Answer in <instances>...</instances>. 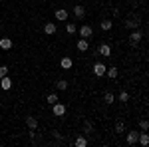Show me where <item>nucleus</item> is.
<instances>
[{
	"label": "nucleus",
	"instance_id": "obj_1",
	"mask_svg": "<svg viewBox=\"0 0 149 147\" xmlns=\"http://www.w3.org/2000/svg\"><path fill=\"white\" fill-rule=\"evenodd\" d=\"M141 38H143V34L139 32V30H133L131 34H129V46H139V42H141Z\"/></svg>",
	"mask_w": 149,
	"mask_h": 147
},
{
	"label": "nucleus",
	"instance_id": "obj_2",
	"mask_svg": "<svg viewBox=\"0 0 149 147\" xmlns=\"http://www.w3.org/2000/svg\"><path fill=\"white\" fill-rule=\"evenodd\" d=\"M139 24H141V20H139L137 16H127V18H125V26H127V28H131V30H137Z\"/></svg>",
	"mask_w": 149,
	"mask_h": 147
},
{
	"label": "nucleus",
	"instance_id": "obj_3",
	"mask_svg": "<svg viewBox=\"0 0 149 147\" xmlns=\"http://www.w3.org/2000/svg\"><path fill=\"white\" fill-rule=\"evenodd\" d=\"M80 36H81V38H86V40H90V38L93 36V28L90 26V24H84V26L80 28Z\"/></svg>",
	"mask_w": 149,
	"mask_h": 147
},
{
	"label": "nucleus",
	"instance_id": "obj_4",
	"mask_svg": "<svg viewBox=\"0 0 149 147\" xmlns=\"http://www.w3.org/2000/svg\"><path fill=\"white\" fill-rule=\"evenodd\" d=\"M52 111H54L56 117H62V115H66V105H64V103H60V102H56L54 105H52Z\"/></svg>",
	"mask_w": 149,
	"mask_h": 147
},
{
	"label": "nucleus",
	"instance_id": "obj_5",
	"mask_svg": "<svg viewBox=\"0 0 149 147\" xmlns=\"http://www.w3.org/2000/svg\"><path fill=\"white\" fill-rule=\"evenodd\" d=\"M97 54H100V56L109 58V56H111V46H109V44H100V48H97Z\"/></svg>",
	"mask_w": 149,
	"mask_h": 147
},
{
	"label": "nucleus",
	"instance_id": "obj_6",
	"mask_svg": "<svg viewBox=\"0 0 149 147\" xmlns=\"http://www.w3.org/2000/svg\"><path fill=\"white\" fill-rule=\"evenodd\" d=\"M105 64H102V62H97V64H93V74L97 76V78H102V76H105Z\"/></svg>",
	"mask_w": 149,
	"mask_h": 147
},
{
	"label": "nucleus",
	"instance_id": "obj_7",
	"mask_svg": "<svg viewBox=\"0 0 149 147\" xmlns=\"http://www.w3.org/2000/svg\"><path fill=\"white\" fill-rule=\"evenodd\" d=\"M137 137H139V133L137 131H127V145H135L137 143Z\"/></svg>",
	"mask_w": 149,
	"mask_h": 147
},
{
	"label": "nucleus",
	"instance_id": "obj_8",
	"mask_svg": "<svg viewBox=\"0 0 149 147\" xmlns=\"http://www.w3.org/2000/svg\"><path fill=\"white\" fill-rule=\"evenodd\" d=\"M74 16H76L78 20H84V18H86V8H84V6H74Z\"/></svg>",
	"mask_w": 149,
	"mask_h": 147
},
{
	"label": "nucleus",
	"instance_id": "obj_9",
	"mask_svg": "<svg viewBox=\"0 0 149 147\" xmlns=\"http://www.w3.org/2000/svg\"><path fill=\"white\" fill-rule=\"evenodd\" d=\"M0 88H2V90H10V88H12V79L8 78V76L0 78Z\"/></svg>",
	"mask_w": 149,
	"mask_h": 147
},
{
	"label": "nucleus",
	"instance_id": "obj_10",
	"mask_svg": "<svg viewBox=\"0 0 149 147\" xmlns=\"http://www.w3.org/2000/svg\"><path fill=\"white\" fill-rule=\"evenodd\" d=\"M44 32H46L48 36L56 34V24H54V22H46V24H44Z\"/></svg>",
	"mask_w": 149,
	"mask_h": 147
},
{
	"label": "nucleus",
	"instance_id": "obj_11",
	"mask_svg": "<svg viewBox=\"0 0 149 147\" xmlns=\"http://www.w3.org/2000/svg\"><path fill=\"white\" fill-rule=\"evenodd\" d=\"M88 48H90V42H88L86 38H80V40H78V50H80V52H86Z\"/></svg>",
	"mask_w": 149,
	"mask_h": 147
},
{
	"label": "nucleus",
	"instance_id": "obj_12",
	"mask_svg": "<svg viewBox=\"0 0 149 147\" xmlns=\"http://www.w3.org/2000/svg\"><path fill=\"white\" fill-rule=\"evenodd\" d=\"M0 48H2V50H10L12 48V40L10 38H0Z\"/></svg>",
	"mask_w": 149,
	"mask_h": 147
},
{
	"label": "nucleus",
	"instance_id": "obj_13",
	"mask_svg": "<svg viewBox=\"0 0 149 147\" xmlns=\"http://www.w3.org/2000/svg\"><path fill=\"white\" fill-rule=\"evenodd\" d=\"M26 125H28L30 129H36V127H38V119L32 117V115H28V117H26Z\"/></svg>",
	"mask_w": 149,
	"mask_h": 147
},
{
	"label": "nucleus",
	"instance_id": "obj_14",
	"mask_svg": "<svg viewBox=\"0 0 149 147\" xmlns=\"http://www.w3.org/2000/svg\"><path fill=\"white\" fill-rule=\"evenodd\" d=\"M74 145H76V147H86V145H88V139H86L84 135L76 137V139H74Z\"/></svg>",
	"mask_w": 149,
	"mask_h": 147
},
{
	"label": "nucleus",
	"instance_id": "obj_15",
	"mask_svg": "<svg viewBox=\"0 0 149 147\" xmlns=\"http://www.w3.org/2000/svg\"><path fill=\"white\" fill-rule=\"evenodd\" d=\"M60 66L64 70H70L72 66H74V62H72V58H62V62H60Z\"/></svg>",
	"mask_w": 149,
	"mask_h": 147
},
{
	"label": "nucleus",
	"instance_id": "obj_16",
	"mask_svg": "<svg viewBox=\"0 0 149 147\" xmlns=\"http://www.w3.org/2000/svg\"><path fill=\"white\" fill-rule=\"evenodd\" d=\"M56 18L58 20H68V10H64V8H60V10H56Z\"/></svg>",
	"mask_w": 149,
	"mask_h": 147
},
{
	"label": "nucleus",
	"instance_id": "obj_17",
	"mask_svg": "<svg viewBox=\"0 0 149 147\" xmlns=\"http://www.w3.org/2000/svg\"><path fill=\"white\" fill-rule=\"evenodd\" d=\"M137 141H139V145H149V135L147 133H139V137H137Z\"/></svg>",
	"mask_w": 149,
	"mask_h": 147
},
{
	"label": "nucleus",
	"instance_id": "obj_18",
	"mask_svg": "<svg viewBox=\"0 0 149 147\" xmlns=\"http://www.w3.org/2000/svg\"><path fill=\"white\" fill-rule=\"evenodd\" d=\"M93 131V123L92 121H84V135H90Z\"/></svg>",
	"mask_w": 149,
	"mask_h": 147
},
{
	"label": "nucleus",
	"instance_id": "obj_19",
	"mask_svg": "<svg viewBox=\"0 0 149 147\" xmlns=\"http://www.w3.org/2000/svg\"><path fill=\"white\" fill-rule=\"evenodd\" d=\"M105 74H107V78L115 79V78H117V74H119V72H117V68H113V66H111V68H107V70H105Z\"/></svg>",
	"mask_w": 149,
	"mask_h": 147
},
{
	"label": "nucleus",
	"instance_id": "obj_20",
	"mask_svg": "<svg viewBox=\"0 0 149 147\" xmlns=\"http://www.w3.org/2000/svg\"><path fill=\"white\" fill-rule=\"evenodd\" d=\"M111 26H113L111 20H103V22H100V28H102L103 32H105V30H111Z\"/></svg>",
	"mask_w": 149,
	"mask_h": 147
},
{
	"label": "nucleus",
	"instance_id": "obj_21",
	"mask_svg": "<svg viewBox=\"0 0 149 147\" xmlns=\"http://www.w3.org/2000/svg\"><path fill=\"white\" fill-rule=\"evenodd\" d=\"M113 93H111V91H105V93H103V102L105 103H113Z\"/></svg>",
	"mask_w": 149,
	"mask_h": 147
},
{
	"label": "nucleus",
	"instance_id": "obj_22",
	"mask_svg": "<svg viewBox=\"0 0 149 147\" xmlns=\"http://www.w3.org/2000/svg\"><path fill=\"white\" fill-rule=\"evenodd\" d=\"M58 90L60 91H64V90H68V82H66V79H58Z\"/></svg>",
	"mask_w": 149,
	"mask_h": 147
},
{
	"label": "nucleus",
	"instance_id": "obj_23",
	"mask_svg": "<svg viewBox=\"0 0 149 147\" xmlns=\"http://www.w3.org/2000/svg\"><path fill=\"white\" fill-rule=\"evenodd\" d=\"M76 30H78V28H76V24H72V22L66 24V32H68V34H76Z\"/></svg>",
	"mask_w": 149,
	"mask_h": 147
},
{
	"label": "nucleus",
	"instance_id": "obj_24",
	"mask_svg": "<svg viewBox=\"0 0 149 147\" xmlns=\"http://www.w3.org/2000/svg\"><path fill=\"white\" fill-rule=\"evenodd\" d=\"M46 102L50 103V105H54V103H56V102H60V100H58V95H56V93H50V95L46 98Z\"/></svg>",
	"mask_w": 149,
	"mask_h": 147
},
{
	"label": "nucleus",
	"instance_id": "obj_25",
	"mask_svg": "<svg viewBox=\"0 0 149 147\" xmlns=\"http://www.w3.org/2000/svg\"><path fill=\"white\" fill-rule=\"evenodd\" d=\"M115 131H117V133H123V131H125V123H123V121H117V123H115Z\"/></svg>",
	"mask_w": 149,
	"mask_h": 147
},
{
	"label": "nucleus",
	"instance_id": "obj_26",
	"mask_svg": "<svg viewBox=\"0 0 149 147\" xmlns=\"http://www.w3.org/2000/svg\"><path fill=\"white\" fill-rule=\"evenodd\" d=\"M139 127H141V131H147L149 129V121L147 119H141V121H139Z\"/></svg>",
	"mask_w": 149,
	"mask_h": 147
},
{
	"label": "nucleus",
	"instance_id": "obj_27",
	"mask_svg": "<svg viewBox=\"0 0 149 147\" xmlns=\"http://www.w3.org/2000/svg\"><path fill=\"white\" fill-rule=\"evenodd\" d=\"M119 102H129V93L127 91H119Z\"/></svg>",
	"mask_w": 149,
	"mask_h": 147
},
{
	"label": "nucleus",
	"instance_id": "obj_28",
	"mask_svg": "<svg viewBox=\"0 0 149 147\" xmlns=\"http://www.w3.org/2000/svg\"><path fill=\"white\" fill-rule=\"evenodd\" d=\"M8 76V66H0V78Z\"/></svg>",
	"mask_w": 149,
	"mask_h": 147
},
{
	"label": "nucleus",
	"instance_id": "obj_29",
	"mask_svg": "<svg viewBox=\"0 0 149 147\" xmlns=\"http://www.w3.org/2000/svg\"><path fill=\"white\" fill-rule=\"evenodd\" d=\"M0 30H2V28H0Z\"/></svg>",
	"mask_w": 149,
	"mask_h": 147
},
{
	"label": "nucleus",
	"instance_id": "obj_30",
	"mask_svg": "<svg viewBox=\"0 0 149 147\" xmlns=\"http://www.w3.org/2000/svg\"><path fill=\"white\" fill-rule=\"evenodd\" d=\"M0 90H2V88H0Z\"/></svg>",
	"mask_w": 149,
	"mask_h": 147
}]
</instances>
